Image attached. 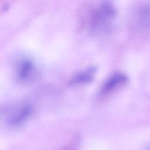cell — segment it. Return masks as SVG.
Here are the masks:
<instances>
[{
    "instance_id": "cell-1",
    "label": "cell",
    "mask_w": 150,
    "mask_h": 150,
    "mask_svg": "<svg viewBox=\"0 0 150 150\" xmlns=\"http://www.w3.org/2000/svg\"><path fill=\"white\" fill-rule=\"evenodd\" d=\"M83 23L90 33L98 34L106 31L116 15V8L110 1H103L86 8Z\"/></svg>"
},
{
    "instance_id": "cell-2",
    "label": "cell",
    "mask_w": 150,
    "mask_h": 150,
    "mask_svg": "<svg viewBox=\"0 0 150 150\" xmlns=\"http://www.w3.org/2000/svg\"><path fill=\"white\" fill-rule=\"evenodd\" d=\"M33 108L26 102L12 104L5 108L4 114L6 122L12 128H18L26 123L32 117Z\"/></svg>"
},
{
    "instance_id": "cell-3",
    "label": "cell",
    "mask_w": 150,
    "mask_h": 150,
    "mask_svg": "<svg viewBox=\"0 0 150 150\" xmlns=\"http://www.w3.org/2000/svg\"><path fill=\"white\" fill-rule=\"evenodd\" d=\"M128 76L121 72L113 73L110 76L101 86L98 93L99 99L104 100L125 86L128 82Z\"/></svg>"
},
{
    "instance_id": "cell-4",
    "label": "cell",
    "mask_w": 150,
    "mask_h": 150,
    "mask_svg": "<svg viewBox=\"0 0 150 150\" xmlns=\"http://www.w3.org/2000/svg\"><path fill=\"white\" fill-rule=\"evenodd\" d=\"M36 74V66L34 62L29 58L21 59L16 63L15 75L19 81L28 83L33 80Z\"/></svg>"
},
{
    "instance_id": "cell-5",
    "label": "cell",
    "mask_w": 150,
    "mask_h": 150,
    "mask_svg": "<svg viewBox=\"0 0 150 150\" xmlns=\"http://www.w3.org/2000/svg\"><path fill=\"white\" fill-rule=\"evenodd\" d=\"M97 67L94 66H89L74 74L69 80L70 86H80L90 83L94 79Z\"/></svg>"
},
{
    "instance_id": "cell-6",
    "label": "cell",
    "mask_w": 150,
    "mask_h": 150,
    "mask_svg": "<svg viewBox=\"0 0 150 150\" xmlns=\"http://www.w3.org/2000/svg\"><path fill=\"white\" fill-rule=\"evenodd\" d=\"M135 19L142 29H150V5L139 8L135 13Z\"/></svg>"
},
{
    "instance_id": "cell-7",
    "label": "cell",
    "mask_w": 150,
    "mask_h": 150,
    "mask_svg": "<svg viewBox=\"0 0 150 150\" xmlns=\"http://www.w3.org/2000/svg\"><path fill=\"white\" fill-rule=\"evenodd\" d=\"M148 150H150V146H149V148H148Z\"/></svg>"
}]
</instances>
